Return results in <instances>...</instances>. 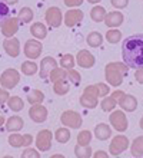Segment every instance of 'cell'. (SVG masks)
<instances>
[{
  "instance_id": "cell-23",
  "label": "cell",
  "mask_w": 143,
  "mask_h": 158,
  "mask_svg": "<svg viewBox=\"0 0 143 158\" xmlns=\"http://www.w3.org/2000/svg\"><path fill=\"white\" fill-rule=\"evenodd\" d=\"M116 105H117V99L113 94H112V96H105V99L100 102V106L105 112H112Z\"/></svg>"
},
{
  "instance_id": "cell-34",
  "label": "cell",
  "mask_w": 143,
  "mask_h": 158,
  "mask_svg": "<svg viewBox=\"0 0 143 158\" xmlns=\"http://www.w3.org/2000/svg\"><path fill=\"white\" fill-rule=\"evenodd\" d=\"M32 17H33V12H32V9H29V7H23L19 12V20H20V23L23 25V23H29V22L32 20Z\"/></svg>"
},
{
  "instance_id": "cell-37",
  "label": "cell",
  "mask_w": 143,
  "mask_h": 158,
  "mask_svg": "<svg viewBox=\"0 0 143 158\" xmlns=\"http://www.w3.org/2000/svg\"><path fill=\"white\" fill-rule=\"evenodd\" d=\"M106 39L109 43H117V42H120V39H122V33H120L117 29H110L106 33Z\"/></svg>"
},
{
  "instance_id": "cell-41",
  "label": "cell",
  "mask_w": 143,
  "mask_h": 158,
  "mask_svg": "<svg viewBox=\"0 0 143 158\" xmlns=\"http://www.w3.org/2000/svg\"><path fill=\"white\" fill-rule=\"evenodd\" d=\"M83 3V0H65V4L67 7H77Z\"/></svg>"
},
{
  "instance_id": "cell-15",
  "label": "cell",
  "mask_w": 143,
  "mask_h": 158,
  "mask_svg": "<svg viewBox=\"0 0 143 158\" xmlns=\"http://www.w3.org/2000/svg\"><path fill=\"white\" fill-rule=\"evenodd\" d=\"M40 76L43 79H47L50 75V72L53 71L54 68H57V62L54 60L53 58H50V56H47V58H45L43 60H42L40 63Z\"/></svg>"
},
{
  "instance_id": "cell-8",
  "label": "cell",
  "mask_w": 143,
  "mask_h": 158,
  "mask_svg": "<svg viewBox=\"0 0 143 158\" xmlns=\"http://www.w3.org/2000/svg\"><path fill=\"white\" fill-rule=\"evenodd\" d=\"M74 60L77 62L79 66L85 68V69H89V68H92L94 65V56L86 49L79 50V53H77V56H76Z\"/></svg>"
},
{
  "instance_id": "cell-25",
  "label": "cell",
  "mask_w": 143,
  "mask_h": 158,
  "mask_svg": "<svg viewBox=\"0 0 143 158\" xmlns=\"http://www.w3.org/2000/svg\"><path fill=\"white\" fill-rule=\"evenodd\" d=\"M105 16H106V9L102 7V6H94L90 12L92 20L96 22V23H100V22L105 20Z\"/></svg>"
},
{
  "instance_id": "cell-12",
  "label": "cell",
  "mask_w": 143,
  "mask_h": 158,
  "mask_svg": "<svg viewBox=\"0 0 143 158\" xmlns=\"http://www.w3.org/2000/svg\"><path fill=\"white\" fill-rule=\"evenodd\" d=\"M83 20V12L79 9H72L69 12H66L65 16V25L67 27H73V26L79 25Z\"/></svg>"
},
{
  "instance_id": "cell-19",
  "label": "cell",
  "mask_w": 143,
  "mask_h": 158,
  "mask_svg": "<svg viewBox=\"0 0 143 158\" xmlns=\"http://www.w3.org/2000/svg\"><path fill=\"white\" fill-rule=\"evenodd\" d=\"M3 46H4V50H6L12 58H16L17 55H19V50L20 49H19V40H17V39H14V38L6 39Z\"/></svg>"
},
{
  "instance_id": "cell-7",
  "label": "cell",
  "mask_w": 143,
  "mask_h": 158,
  "mask_svg": "<svg viewBox=\"0 0 143 158\" xmlns=\"http://www.w3.org/2000/svg\"><path fill=\"white\" fill-rule=\"evenodd\" d=\"M19 79H20V76H19V73H17L14 69H7V71H6L3 75H2V78H0V82H2V85H3L4 88L12 89V88H14L17 85Z\"/></svg>"
},
{
  "instance_id": "cell-39",
  "label": "cell",
  "mask_w": 143,
  "mask_h": 158,
  "mask_svg": "<svg viewBox=\"0 0 143 158\" xmlns=\"http://www.w3.org/2000/svg\"><path fill=\"white\" fill-rule=\"evenodd\" d=\"M94 88H96V91H97L99 98H105V96H107L109 92H110V89H109V86H107L106 83H96Z\"/></svg>"
},
{
  "instance_id": "cell-10",
  "label": "cell",
  "mask_w": 143,
  "mask_h": 158,
  "mask_svg": "<svg viewBox=\"0 0 143 158\" xmlns=\"http://www.w3.org/2000/svg\"><path fill=\"white\" fill-rule=\"evenodd\" d=\"M29 117L34 122H45L47 119V109L40 104H34L29 111Z\"/></svg>"
},
{
  "instance_id": "cell-38",
  "label": "cell",
  "mask_w": 143,
  "mask_h": 158,
  "mask_svg": "<svg viewBox=\"0 0 143 158\" xmlns=\"http://www.w3.org/2000/svg\"><path fill=\"white\" fill-rule=\"evenodd\" d=\"M9 16H10V10H9V6L4 3V2H2V0H0V26L3 25L6 20H7Z\"/></svg>"
},
{
  "instance_id": "cell-2",
  "label": "cell",
  "mask_w": 143,
  "mask_h": 158,
  "mask_svg": "<svg viewBox=\"0 0 143 158\" xmlns=\"http://www.w3.org/2000/svg\"><path fill=\"white\" fill-rule=\"evenodd\" d=\"M127 73V66L123 62H112L107 63L105 68V76L106 81L112 86H119L123 82V76Z\"/></svg>"
},
{
  "instance_id": "cell-14",
  "label": "cell",
  "mask_w": 143,
  "mask_h": 158,
  "mask_svg": "<svg viewBox=\"0 0 143 158\" xmlns=\"http://www.w3.org/2000/svg\"><path fill=\"white\" fill-rule=\"evenodd\" d=\"M123 20H125V17H123V15L120 12H117V10L106 13V16H105V23H106V26L112 27V29H113V27H119V26L123 23Z\"/></svg>"
},
{
  "instance_id": "cell-22",
  "label": "cell",
  "mask_w": 143,
  "mask_h": 158,
  "mask_svg": "<svg viewBox=\"0 0 143 158\" xmlns=\"http://www.w3.org/2000/svg\"><path fill=\"white\" fill-rule=\"evenodd\" d=\"M30 32H32V35L37 39H45L46 36H47V29H46V26L43 25V23H40V22L34 23V25L30 27Z\"/></svg>"
},
{
  "instance_id": "cell-6",
  "label": "cell",
  "mask_w": 143,
  "mask_h": 158,
  "mask_svg": "<svg viewBox=\"0 0 143 158\" xmlns=\"http://www.w3.org/2000/svg\"><path fill=\"white\" fill-rule=\"evenodd\" d=\"M52 138H53V135H52V132H50L49 129H43V131H40L36 137L37 148H39L40 151H49L50 147H52Z\"/></svg>"
},
{
  "instance_id": "cell-31",
  "label": "cell",
  "mask_w": 143,
  "mask_h": 158,
  "mask_svg": "<svg viewBox=\"0 0 143 158\" xmlns=\"http://www.w3.org/2000/svg\"><path fill=\"white\" fill-rule=\"evenodd\" d=\"M142 142H143V137H137L133 141V144H132V155L133 157H142L143 155Z\"/></svg>"
},
{
  "instance_id": "cell-47",
  "label": "cell",
  "mask_w": 143,
  "mask_h": 158,
  "mask_svg": "<svg viewBox=\"0 0 143 158\" xmlns=\"http://www.w3.org/2000/svg\"><path fill=\"white\" fill-rule=\"evenodd\" d=\"M3 121H4V118H3V114L0 112V125L3 124Z\"/></svg>"
},
{
  "instance_id": "cell-17",
  "label": "cell",
  "mask_w": 143,
  "mask_h": 158,
  "mask_svg": "<svg viewBox=\"0 0 143 158\" xmlns=\"http://www.w3.org/2000/svg\"><path fill=\"white\" fill-rule=\"evenodd\" d=\"M99 104V98L97 96H94L93 94H90V92L85 91L83 92V95L80 96V105L85 106V108H89V109H93L96 108Z\"/></svg>"
},
{
  "instance_id": "cell-42",
  "label": "cell",
  "mask_w": 143,
  "mask_h": 158,
  "mask_svg": "<svg viewBox=\"0 0 143 158\" xmlns=\"http://www.w3.org/2000/svg\"><path fill=\"white\" fill-rule=\"evenodd\" d=\"M23 157H40V154L37 152V151H34V150H32V148H27V150H25V152H23Z\"/></svg>"
},
{
  "instance_id": "cell-16",
  "label": "cell",
  "mask_w": 143,
  "mask_h": 158,
  "mask_svg": "<svg viewBox=\"0 0 143 158\" xmlns=\"http://www.w3.org/2000/svg\"><path fill=\"white\" fill-rule=\"evenodd\" d=\"M17 26H19V20L14 19V17H9L7 20L2 25V32H3L4 36L10 38V36H13V35L16 33Z\"/></svg>"
},
{
  "instance_id": "cell-29",
  "label": "cell",
  "mask_w": 143,
  "mask_h": 158,
  "mask_svg": "<svg viewBox=\"0 0 143 158\" xmlns=\"http://www.w3.org/2000/svg\"><path fill=\"white\" fill-rule=\"evenodd\" d=\"M90 141H92V132L90 131H87V129H85V131H80L77 135V145H89Z\"/></svg>"
},
{
  "instance_id": "cell-33",
  "label": "cell",
  "mask_w": 143,
  "mask_h": 158,
  "mask_svg": "<svg viewBox=\"0 0 143 158\" xmlns=\"http://www.w3.org/2000/svg\"><path fill=\"white\" fill-rule=\"evenodd\" d=\"M23 106H25V104H23V101H22L19 96H12V98L9 99V108L12 109V111H14V112L23 109Z\"/></svg>"
},
{
  "instance_id": "cell-30",
  "label": "cell",
  "mask_w": 143,
  "mask_h": 158,
  "mask_svg": "<svg viewBox=\"0 0 143 158\" xmlns=\"http://www.w3.org/2000/svg\"><path fill=\"white\" fill-rule=\"evenodd\" d=\"M66 78H67L69 82H72L73 85H76V86L80 85L82 76H80V73H79L77 71H74V69H66Z\"/></svg>"
},
{
  "instance_id": "cell-11",
  "label": "cell",
  "mask_w": 143,
  "mask_h": 158,
  "mask_svg": "<svg viewBox=\"0 0 143 158\" xmlns=\"http://www.w3.org/2000/svg\"><path fill=\"white\" fill-rule=\"evenodd\" d=\"M117 104L122 106V111H126V112H133L136 108H137V101L133 95H126L123 94L120 98L117 99Z\"/></svg>"
},
{
  "instance_id": "cell-9",
  "label": "cell",
  "mask_w": 143,
  "mask_h": 158,
  "mask_svg": "<svg viewBox=\"0 0 143 158\" xmlns=\"http://www.w3.org/2000/svg\"><path fill=\"white\" fill-rule=\"evenodd\" d=\"M62 20H63V16H62V12L59 7H49L47 12H46V22L49 23L52 27H59L62 25Z\"/></svg>"
},
{
  "instance_id": "cell-46",
  "label": "cell",
  "mask_w": 143,
  "mask_h": 158,
  "mask_svg": "<svg viewBox=\"0 0 143 158\" xmlns=\"http://www.w3.org/2000/svg\"><path fill=\"white\" fill-rule=\"evenodd\" d=\"M6 4H16L17 3V0H3Z\"/></svg>"
},
{
  "instance_id": "cell-24",
  "label": "cell",
  "mask_w": 143,
  "mask_h": 158,
  "mask_svg": "<svg viewBox=\"0 0 143 158\" xmlns=\"http://www.w3.org/2000/svg\"><path fill=\"white\" fill-rule=\"evenodd\" d=\"M23 125H25V122L20 117H12L6 122V129L7 131H19V129L23 128Z\"/></svg>"
},
{
  "instance_id": "cell-35",
  "label": "cell",
  "mask_w": 143,
  "mask_h": 158,
  "mask_svg": "<svg viewBox=\"0 0 143 158\" xmlns=\"http://www.w3.org/2000/svg\"><path fill=\"white\" fill-rule=\"evenodd\" d=\"M22 72L27 76L34 75V73L37 72V65L34 62H25L23 65H22Z\"/></svg>"
},
{
  "instance_id": "cell-21",
  "label": "cell",
  "mask_w": 143,
  "mask_h": 158,
  "mask_svg": "<svg viewBox=\"0 0 143 158\" xmlns=\"http://www.w3.org/2000/svg\"><path fill=\"white\" fill-rule=\"evenodd\" d=\"M53 89L56 92L57 95H66L70 89V83L67 81V78H62V79H57L53 82Z\"/></svg>"
},
{
  "instance_id": "cell-26",
  "label": "cell",
  "mask_w": 143,
  "mask_h": 158,
  "mask_svg": "<svg viewBox=\"0 0 143 158\" xmlns=\"http://www.w3.org/2000/svg\"><path fill=\"white\" fill-rule=\"evenodd\" d=\"M86 42H87V45L92 46V48H99L103 42V36L99 33V32H92V33L87 35Z\"/></svg>"
},
{
  "instance_id": "cell-40",
  "label": "cell",
  "mask_w": 143,
  "mask_h": 158,
  "mask_svg": "<svg viewBox=\"0 0 143 158\" xmlns=\"http://www.w3.org/2000/svg\"><path fill=\"white\" fill-rule=\"evenodd\" d=\"M110 3L116 9H123L129 4V0H110Z\"/></svg>"
},
{
  "instance_id": "cell-44",
  "label": "cell",
  "mask_w": 143,
  "mask_h": 158,
  "mask_svg": "<svg viewBox=\"0 0 143 158\" xmlns=\"http://www.w3.org/2000/svg\"><path fill=\"white\" fill-rule=\"evenodd\" d=\"M142 68H137V71H136V73H135V76H136V81L139 83H142L143 82V79H142Z\"/></svg>"
},
{
  "instance_id": "cell-32",
  "label": "cell",
  "mask_w": 143,
  "mask_h": 158,
  "mask_svg": "<svg viewBox=\"0 0 143 158\" xmlns=\"http://www.w3.org/2000/svg\"><path fill=\"white\" fill-rule=\"evenodd\" d=\"M74 63H76V60H74V56L70 53H66L63 58L60 59V65L63 69H73L74 68Z\"/></svg>"
},
{
  "instance_id": "cell-20",
  "label": "cell",
  "mask_w": 143,
  "mask_h": 158,
  "mask_svg": "<svg viewBox=\"0 0 143 158\" xmlns=\"http://www.w3.org/2000/svg\"><path fill=\"white\" fill-rule=\"evenodd\" d=\"M94 135H96V138H97L99 141H106L107 138H110L112 129L106 124H99L94 128Z\"/></svg>"
},
{
  "instance_id": "cell-27",
  "label": "cell",
  "mask_w": 143,
  "mask_h": 158,
  "mask_svg": "<svg viewBox=\"0 0 143 158\" xmlns=\"http://www.w3.org/2000/svg\"><path fill=\"white\" fill-rule=\"evenodd\" d=\"M54 138H56L57 142H60V144H65L70 139V131L67 128H59L54 134Z\"/></svg>"
},
{
  "instance_id": "cell-18",
  "label": "cell",
  "mask_w": 143,
  "mask_h": 158,
  "mask_svg": "<svg viewBox=\"0 0 143 158\" xmlns=\"http://www.w3.org/2000/svg\"><path fill=\"white\" fill-rule=\"evenodd\" d=\"M32 138L30 135H17V134H13L9 137V144L13 147H22V145H29L32 144Z\"/></svg>"
},
{
  "instance_id": "cell-36",
  "label": "cell",
  "mask_w": 143,
  "mask_h": 158,
  "mask_svg": "<svg viewBox=\"0 0 143 158\" xmlns=\"http://www.w3.org/2000/svg\"><path fill=\"white\" fill-rule=\"evenodd\" d=\"M43 94H42L40 91H37V89H34V91H32L30 94L27 95V101L30 102V104H40L42 101H43Z\"/></svg>"
},
{
  "instance_id": "cell-45",
  "label": "cell",
  "mask_w": 143,
  "mask_h": 158,
  "mask_svg": "<svg viewBox=\"0 0 143 158\" xmlns=\"http://www.w3.org/2000/svg\"><path fill=\"white\" fill-rule=\"evenodd\" d=\"M94 157H96V158H99V157L106 158V157H109V154H106L105 151H97V152H94Z\"/></svg>"
},
{
  "instance_id": "cell-28",
  "label": "cell",
  "mask_w": 143,
  "mask_h": 158,
  "mask_svg": "<svg viewBox=\"0 0 143 158\" xmlns=\"http://www.w3.org/2000/svg\"><path fill=\"white\" fill-rule=\"evenodd\" d=\"M74 155L79 158H89L92 157V148L89 145H77L76 144V148H74Z\"/></svg>"
},
{
  "instance_id": "cell-5",
  "label": "cell",
  "mask_w": 143,
  "mask_h": 158,
  "mask_svg": "<svg viewBox=\"0 0 143 158\" xmlns=\"http://www.w3.org/2000/svg\"><path fill=\"white\" fill-rule=\"evenodd\" d=\"M127 147H129V139H127V137H125V135H116V137L112 139L109 150H110L112 155H120L125 150H127Z\"/></svg>"
},
{
  "instance_id": "cell-1",
  "label": "cell",
  "mask_w": 143,
  "mask_h": 158,
  "mask_svg": "<svg viewBox=\"0 0 143 158\" xmlns=\"http://www.w3.org/2000/svg\"><path fill=\"white\" fill-rule=\"evenodd\" d=\"M122 58L127 68H142L143 65V38L142 35H133L123 40Z\"/></svg>"
},
{
  "instance_id": "cell-43",
  "label": "cell",
  "mask_w": 143,
  "mask_h": 158,
  "mask_svg": "<svg viewBox=\"0 0 143 158\" xmlns=\"http://www.w3.org/2000/svg\"><path fill=\"white\" fill-rule=\"evenodd\" d=\"M9 99V94L6 91H3V89H0V104H3L4 101Z\"/></svg>"
},
{
  "instance_id": "cell-4",
  "label": "cell",
  "mask_w": 143,
  "mask_h": 158,
  "mask_svg": "<svg viewBox=\"0 0 143 158\" xmlns=\"http://www.w3.org/2000/svg\"><path fill=\"white\" fill-rule=\"evenodd\" d=\"M109 121H110L112 127L116 131H119V132H123V131L127 129V118L123 111H114V112H112V115L109 117Z\"/></svg>"
},
{
  "instance_id": "cell-48",
  "label": "cell",
  "mask_w": 143,
  "mask_h": 158,
  "mask_svg": "<svg viewBox=\"0 0 143 158\" xmlns=\"http://www.w3.org/2000/svg\"><path fill=\"white\" fill-rule=\"evenodd\" d=\"M87 2H89V3H99L100 0H87Z\"/></svg>"
},
{
  "instance_id": "cell-3",
  "label": "cell",
  "mask_w": 143,
  "mask_h": 158,
  "mask_svg": "<svg viewBox=\"0 0 143 158\" xmlns=\"http://www.w3.org/2000/svg\"><path fill=\"white\" fill-rule=\"evenodd\" d=\"M60 121L65 127H70V128H80L83 122L82 117L77 112H74V111H65L62 114Z\"/></svg>"
},
{
  "instance_id": "cell-13",
  "label": "cell",
  "mask_w": 143,
  "mask_h": 158,
  "mask_svg": "<svg viewBox=\"0 0 143 158\" xmlns=\"http://www.w3.org/2000/svg\"><path fill=\"white\" fill-rule=\"evenodd\" d=\"M42 53V43L37 40H27L25 45V55L30 59L39 58Z\"/></svg>"
}]
</instances>
